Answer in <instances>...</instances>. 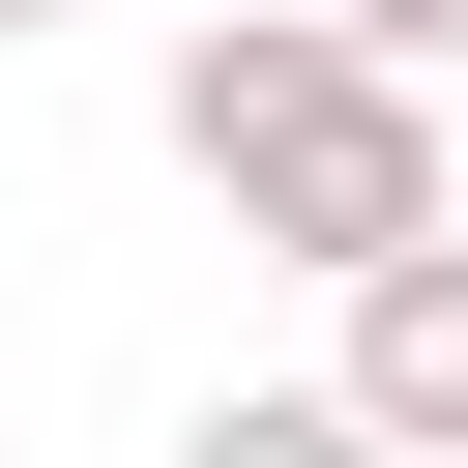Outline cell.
<instances>
[{
    "label": "cell",
    "mask_w": 468,
    "mask_h": 468,
    "mask_svg": "<svg viewBox=\"0 0 468 468\" xmlns=\"http://www.w3.org/2000/svg\"><path fill=\"white\" fill-rule=\"evenodd\" d=\"M29 29H88V0H0V58H29Z\"/></svg>",
    "instance_id": "cell-5"
},
{
    "label": "cell",
    "mask_w": 468,
    "mask_h": 468,
    "mask_svg": "<svg viewBox=\"0 0 468 468\" xmlns=\"http://www.w3.org/2000/svg\"><path fill=\"white\" fill-rule=\"evenodd\" d=\"M292 29H351L380 88H439V58H468V0H292Z\"/></svg>",
    "instance_id": "cell-4"
},
{
    "label": "cell",
    "mask_w": 468,
    "mask_h": 468,
    "mask_svg": "<svg viewBox=\"0 0 468 468\" xmlns=\"http://www.w3.org/2000/svg\"><path fill=\"white\" fill-rule=\"evenodd\" d=\"M176 176H205L263 263H322V292H380L410 234H468V146H439V88H380V58H351V29H292V0L176 29Z\"/></svg>",
    "instance_id": "cell-1"
},
{
    "label": "cell",
    "mask_w": 468,
    "mask_h": 468,
    "mask_svg": "<svg viewBox=\"0 0 468 468\" xmlns=\"http://www.w3.org/2000/svg\"><path fill=\"white\" fill-rule=\"evenodd\" d=\"M322 410H351L380 468H468V234H410V263L351 292V351H322Z\"/></svg>",
    "instance_id": "cell-2"
},
{
    "label": "cell",
    "mask_w": 468,
    "mask_h": 468,
    "mask_svg": "<svg viewBox=\"0 0 468 468\" xmlns=\"http://www.w3.org/2000/svg\"><path fill=\"white\" fill-rule=\"evenodd\" d=\"M176 468H380V439H351V410H322V380H234V410H205V439H176Z\"/></svg>",
    "instance_id": "cell-3"
}]
</instances>
